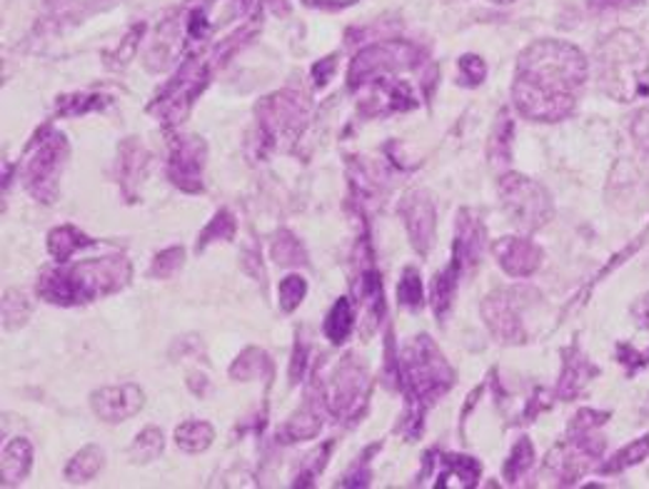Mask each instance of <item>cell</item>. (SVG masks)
I'll list each match as a JSON object with an SVG mask.
<instances>
[{
    "mask_svg": "<svg viewBox=\"0 0 649 489\" xmlns=\"http://www.w3.org/2000/svg\"><path fill=\"white\" fill-rule=\"evenodd\" d=\"M587 81V61L565 41H540L520 55L512 85L514 105L530 120L552 123L575 110L577 91Z\"/></svg>",
    "mask_w": 649,
    "mask_h": 489,
    "instance_id": "cell-1",
    "label": "cell"
},
{
    "mask_svg": "<svg viewBox=\"0 0 649 489\" xmlns=\"http://www.w3.org/2000/svg\"><path fill=\"white\" fill-rule=\"evenodd\" d=\"M130 275L132 267L126 257H98V261L73 265L71 270L47 273L38 285V293L47 302L78 305L118 293L130 280Z\"/></svg>",
    "mask_w": 649,
    "mask_h": 489,
    "instance_id": "cell-2",
    "label": "cell"
},
{
    "mask_svg": "<svg viewBox=\"0 0 649 489\" xmlns=\"http://www.w3.org/2000/svg\"><path fill=\"white\" fill-rule=\"evenodd\" d=\"M599 83L615 100H637L649 93V53L637 35L617 31L599 45Z\"/></svg>",
    "mask_w": 649,
    "mask_h": 489,
    "instance_id": "cell-3",
    "label": "cell"
},
{
    "mask_svg": "<svg viewBox=\"0 0 649 489\" xmlns=\"http://www.w3.org/2000/svg\"><path fill=\"white\" fill-rule=\"evenodd\" d=\"M400 372L407 380V387L419 402H433L453 385V370L447 368L443 354L427 338H417L403 352Z\"/></svg>",
    "mask_w": 649,
    "mask_h": 489,
    "instance_id": "cell-4",
    "label": "cell"
},
{
    "mask_svg": "<svg viewBox=\"0 0 649 489\" xmlns=\"http://www.w3.org/2000/svg\"><path fill=\"white\" fill-rule=\"evenodd\" d=\"M502 203L520 230H538L550 220L552 205L545 188L528 178L508 176L500 182Z\"/></svg>",
    "mask_w": 649,
    "mask_h": 489,
    "instance_id": "cell-5",
    "label": "cell"
},
{
    "mask_svg": "<svg viewBox=\"0 0 649 489\" xmlns=\"http://www.w3.org/2000/svg\"><path fill=\"white\" fill-rule=\"evenodd\" d=\"M68 140L63 136H51L41 142L31 160L25 166V188L28 193L35 195L41 203H53L55 190H58V178L61 170L68 160Z\"/></svg>",
    "mask_w": 649,
    "mask_h": 489,
    "instance_id": "cell-6",
    "label": "cell"
},
{
    "mask_svg": "<svg viewBox=\"0 0 649 489\" xmlns=\"http://www.w3.org/2000/svg\"><path fill=\"white\" fill-rule=\"evenodd\" d=\"M205 152V142L195 136L173 140L168 158V178L173 180V185L185 190V193H198L203 188Z\"/></svg>",
    "mask_w": 649,
    "mask_h": 489,
    "instance_id": "cell-7",
    "label": "cell"
},
{
    "mask_svg": "<svg viewBox=\"0 0 649 489\" xmlns=\"http://www.w3.org/2000/svg\"><path fill=\"white\" fill-rule=\"evenodd\" d=\"M308 115V100L298 93L283 91L260 105V120L267 138H288L298 132Z\"/></svg>",
    "mask_w": 649,
    "mask_h": 489,
    "instance_id": "cell-8",
    "label": "cell"
},
{
    "mask_svg": "<svg viewBox=\"0 0 649 489\" xmlns=\"http://www.w3.org/2000/svg\"><path fill=\"white\" fill-rule=\"evenodd\" d=\"M368 395V375L360 364L345 362L340 364L336 378H332V385L328 390V407L332 415L345 417L352 412V405H362Z\"/></svg>",
    "mask_w": 649,
    "mask_h": 489,
    "instance_id": "cell-9",
    "label": "cell"
},
{
    "mask_svg": "<svg viewBox=\"0 0 649 489\" xmlns=\"http://www.w3.org/2000/svg\"><path fill=\"white\" fill-rule=\"evenodd\" d=\"M520 290H508L487 297L482 305L485 320L490 325V330L498 334L504 342H522L524 328L520 318Z\"/></svg>",
    "mask_w": 649,
    "mask_h": 489,
    "instance_id": "cell-10",
    "label": "cell"
},
{
    "mask_svg": "<svg viewBox=\"0 0 649 489\" xmlns=\"http://www.w3.org/2000/svg\"><path fill=\"white\" fill-rule=\"evenodd\" d=\"M403 217L413 245L419 253H427L435 240V208L423 190H415V193H409L405 198Z\"/></svg>",
    "mask_w": 649,
    "mask_h": 489,
    "instance_id": "cell-11",
    "label": "cell"
},
{
    "mask_svg": "<svg viewBox=\"0 0 649 489\" xmlns=\"http://www.w3.org/2000/svg\"><path fill=\"white\" fill-rule=\"evenodd\" d=\"M142 407V392L136 385L105 387L93 395V412L103 422H123Z\"/></svg>",
    "mask_w": 649,
    "mask_h": 489,
    "instance_id": "cell-12",
    "label": "cell"
},
{
    "mask_svg": "<svg viewBox=\"0 0 649 489\" xmlns=\"http://www.w3.org/2000/svg\"><path fill=\"white\" fill-rule=\"evenodd\" d=\"M494 255H498L504 273L512 277H530L542 263L540 247L524 237H504L494 243Z\"/></svg>",
    "mask_w": 649,
    "mask_h": 489,
    "instance_id": "cell-13",
    "label": "cell"
},
{
    "mask_svg": "<svg viewBox=\"0 0 649 489\" xmlns=\"http://www.w3.org/2000/svg\"><path fill=\"white\" fill-rule=\"evenodd\" d=\"M485 251V230L477 223L475 215L465 210L460 215V223H457V237H455V255L453 265L457 270H472V267L480 263Z\"/></svg>",
    "mask_w": 649,
    "mask_h": 489,
    "instance_id": "cell-14",
    "label": "cell"
},
{
    "mask_svg": "<svg viewBox=\"0 0 649 489\" xmlns=\"http://www.w3.org/2000/svg\"><path fill=\"white\" fill-rule=\"evenodd\" d=\"M33 447L28 439H13L3 449V485H15L31 472Z\"/></svg>",
    "mask_w": 649,
    "mask_h": 489,
    "instance_id": "cell-15",
    "label": "cell"
},
{
    "mask_svg": "<svg viewBox=\"0 0 649 489\" xmlns=\"http://www.w3.org/2000/svg\"><path fill=\"white\" fill-rule=\"evenodd\" d=\"M88 245H93V240L85 237L81 230H75L71 225L55 227L51 237H47V253H51L58 263H65L68 257L78 253L81 247H88Z\"/></svg>",
    "mask_w": 649,
    "mask_h": 489,
    "instance_id": "cell-16",
    "label": "cell"
},
{
    "mask_svg": "<svg viewBox=\"0 0 649 489\" xmlns=\"http://www.w3.org/2000/svg\"><path fill=\"white\" fill-rule=\"evenodd\" d=\"M215 439V429L208 425V422H185V425L178 427L175 433V443L178 447L183 449L188 455H195V453H203L210 445H213Z\"/></svg>",
    "mask_w": 649,
    "mask_h": 489,
    "instance_id": "cell-17",
    "label": "cell"
},
{
    "mask_svg": "<svg viewBox=\"0 0 649 489\" xmlns=\"http://www.w3.org/2000/svg\"><path fill=\"white\" fill-rule=\"evenodd\" d=\"M231 375L241 382L257 380V378L267 380V378H273V362L263 350L253 348V350L243 352L241 358L235 360V364L231 368Z\"/></svg>",
    "mask_w": 649,
    "mask_h": 489,
    "instance_id": "cell-18",
    "label": "cell"
},
{
    "mask_svg": "<svg viewBox=\"0 0 649 489\" xmlns=\"http://www.w3.org/2000/svg\"><path fill=\"white\" fill-rule=\"evenodd\" d=\"M113 0H47L53 21L61 23H75V18H83L88 13H98L103 8H108Z\"/></svg>",
    "mask_w": 649,
    "mask_h": 489,
    "instance_id": "cell-19",
    "label": "cell"
},
{
    "mask_svg": "<svg viewBox=\"0 0 649 489\" xmlns=\"http://www.w3.org/2000/svg\"><path fill=\"white\" fill-rule=\"evenodd\" d=\"M352 302L348 297H340V300L332 305V310L328 315V322H324V334L332 344H342L350 338L352 330Z\"/></svg>",
    "mask_w": 649,
    "mask_h": 489,
    "instance_id": "cell-20",
    "label": "cell"
},
{
    "mask_svg": "<svg viewBox=\"0 0 649 489\" xmlns=\"http://www.w3.org/2000/svg\"><path fill=\"white\" fill-rule=\"evenodd\" d=\"M100 467H103L100 447L91 445L81 449V453L71 459V465L65 467V477H68L71 482H88V479H93L100 472Z\"/></svg>",
    "mask_w": 649,
    "mask_h": 489,
    "instance_id": "cell-21",
    "label": "cell"
},
{
    "mask_svg": "<svg viewBox=\"0 0 649 489\" xmlns=\"http://www.w3.org/2000/svg\"><path fill=\"white\" fill-rule=\"evenodd\" d=\"M162 447H166V439H162L160 429L148 427V429H142V433L136 437V443L130 445L128 457H130V463L146 465V463H152V459L160 457Z\"/></svg>",
    "mask_w": 649,
    "mask_h": 489,
    "instance_id": "cell-22",
    "label": "cell"
},
{
    "mask_svg": "<svg viewBox=\"0 0 649 489\" xmlns=\"http://www.w3.org/2000/svg\"><path fill=\"white\" fill-rule=\"evenodd\" d=\"M322 427V419L318 412L312 407H302L300 412H295L292 419L288 422V427H285V433L292 439V443H302V439H312L315 435L320 433Z\"/></svg>",
    "mask_w": 649,
    "mask_h": 489,
    "instance_id": "cell-23",
    "label": "cell"
},
{
    "mask_svg": "<svg viewBox=\"0 0 649 489\" xmlns=\"http://www.w3.org/2000/svg\"><path fill=\"white\" fill-rule=\"evenodd\" d=\"M273 257L278 265L300 267L305 265V247L300 245V240H295V235L288 233V230H283L273 243Z\"/></svg>",
    "mask_w": 649,
    "mask_h": 489,
    "instance_id": "cell-24",
    "label": "cell"
},
{
    "mask_svg": "<svg viewBox=\"0 0 649 489\" xmlns=\"http://www.w3.org/2000/svg\"><path fill=\"white\" fill-rule=\"evenodd\" d=\"M183 261H185L183 247H170V251H162L156 261H152L148 275L156 277V280H168L170 275H175L180 270Z\"/></svg>",
    "mask_w": 649,
    "mask_h": 489,
    "instance_id": "cell-25",
    "label": "cell"
},
{
    "mask_svg": "<svg viewBox=\"0 0 649 489\" xmlns=\"http://www.w3.org/2000/svg\"><path fill=\"white\" fill-rule=\"evenodd\" d=\"M397 297H400V305H403V308H409V310H417L419 305H423V300H425L423 280H419V275L415 270H405Z\"/></svg>",
    "mask_w": 649,
    "mask_h": 489,
    "instance_id": "cell-26",
    "label": "cell"
},
{
    "mask_svg": "<svg viewBox=\"0 0 649 489\" xmlns=\"http://www.w3.org/2000/svg\"><path fill=\"white\" fill-rule=\"evenodd\" d=\"M235 235V220L227 210H221L215 215V220H210V225L205 227L203 237H200V247H205L208 243H217V240H231Z\"/></svg>",
    "mask_w": 649,
    "mask_h": 489,
    "instance_id": "cell-27",
    "label": "cell"
},
{
    "mask_svg": "<svg viewBox=\"0 0 649 489\" xmlns=\"http://www.w3.org/2000/svg\"><path fill=\"white\" fill-rule=\"evenodd\" d=\"M305 293H308V283L302 280L298 275L285 277L280 285V305L285 312H292L298 305L305 300Z\"/></svg>",
    "mask_w": 649,
    "mask_h": 489,
    "instance_id": "cell-28",
    "label": "cell"
},
{
    "mask_svg": "<svg viewBox=\"0 0 649 489\" xmlns=\"http://www.w3.org/2000/svg\"><path fill=\"white\" fill-rule=\"evenodd\" d=\"M28 312H31V305H28V300L21 293L6 295V302H3L6 328H18V325H23L28 320Z\"/></svg>",
    "mask_w": 649,
    "mask_h": 489,
    "instance_id": "cell-29",
    "label": "cell"
},
{
    "mask_svg": "<svg viewBox=\"0 0 649 489\" xmlns=\"http://www.w3.org/2000/svg\"><path fill=\"white\" fill-rule=\"evenodd\" d=\"M647 453H649V437L639 439V443H635L632 447H627L625 453H619L613 463L605 467V472H619V469H625L627 465H635L639 463V459H645Z\"/></svg>",
    "mask_w": 649,
    "mask_h": 489,
    "instance_id": "cell-30",
    "label": "cell"
},
{
    "mask_svg": "<svg viewBox=\"0 0 649 489\" xmlns=\"http://www.w3.org/2000/svg\"><path fill=\"white\" fill-rule=\"evenodd\" d=\"M530 465H532V445L528 443V439H520V443L514 445V449H512V457H510L508 469H504V472H508L510 479H518L524 469H530Z\"/></svg>",
    "mask_w": 649,
    "mask_h": 489,
    "instance_id": "cell-31",
    "label": "cell"
},
{
    "mask_svg": "<svg viewBox=\"0 0 649 489\" xmlns=\"http://www.w3.org/2000/svg\"><path fill=\"white\" fill-rule=\"evenodd\" d=\"M460 71H462V83H472V85L482 83L487 73L485 63L477 55H465L460 61Z\"/></svg>",
    "mask_w": 649,
    "mask_h": 489,
    "instance_id": "cell-32",
    "label": "cell"
},
{
    "mask_svg": "<svg viewBox=\"0 0 649 489\" xmlns=\"http://www.w3.org/2000/svg\"><path fill=\"white\" fill-rule=\"evenodd\" d=\"M635 136L642 142V148L649 152V110L639 115V120L635 123Z\"/></svg>",
    "mask_w": 649,
    "mask_h": 489,
    "instance_id": "cell-33",
    "label": "cell"
},
{
    "mask_svg": "<svg viewBox=\"0 0 649 489\" xmlns=\"http://www.w3.org/2000/svg\"><path fill=\"white\" fill-rule=\"evenodd\" d=\"M632 312H635V318H637L639 325H642V328H649V295L642 297V300L635 305Z\"/></svg>",
    "mask_w": 649,
    "mask_h": 489,
    "instance_id": "cell-34",
    "label": "cell"
},
{
    "mask_svg": "<svg viewBox=\"0 0 649 489\" xmlns=\"http://www.w3.org/2000/svg\"><path fill=\"white\" fill-rule=\"evenodd\" d=\"M305 3L315 8H345V6L358 3V0H305Z\"/></svg>",
    "mask_w": 649,
    "mask_h": 489,
    "instance_id": "cell-35",
    "label": "cell"
},
{
    "mask_svg": "<svg viewBox=\"0 0 649 489\" xmlns=\"http://www.w3.org/2000/svg\"><path fill=\"white\" fill-rule=\"evenodd\" d=\"M632 3H637V0H592V6L595 8H625Z\"/></svg>",
    "mask_w": 649,
    "mask_h": 489,
    "instance_id": "cell-36",
    "label": "cell"
},
{
    "mask_svg": "<svg viewBox=\"0 0 649 489\" xmlns=\"http://www.w3.org/2000/svg\"><path fill=\"white\" fill-rule=\"evenodd\" d=\"M332 68H336V57H328V61H324V71L332 73ZM315 78H318V85H320V81H322L320 68H315Z\"/></svg>",
    "mask_w": 649,
    "mask_h": 489,
    "instance_id": "cell-37",
    "label": "cell"
},
{
    "mask_svg": "<svg viewBox=\"0 0 649 489\" xmlns=\"http://www.w3.org/2000/svg\"><path fill=\"white\" fill-rule=\"evenodd\" d=\"M492 3H512V0H492Z\"/></svg>",
    "mask_w": 649,
    "mask_h": 489,
    "instance_id": "cell-38",
    "label": "cell"
}]
</instances>
